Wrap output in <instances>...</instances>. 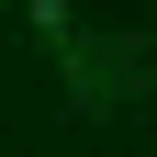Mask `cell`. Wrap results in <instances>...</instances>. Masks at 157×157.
<instances>
[{
    "mask_svg": "<svg viewBox=\"0 0 157 157\" xmlns=\"http://www.w3.org/2000/svg\"><path fill=\"white\" fill-rule=\"evenodd\" d=\"M67 101L90 112V101H135L146 90V45H124V34H67Z\"/></svg>",
    "mask_w": 157,
    "mask_h": 157,
    "instance_id": "6da1fadb",
    "label": "cell"
},
{
    "mask_svg": "<svg viewBox=\"0 0 157 157\" xmlns=\"http://www.w3.org/2000/svg\"><path fill=\"white\" fill-rule=\"evenodd\" d=\"M23 11H34V34H45V45H67V34H78V23H67V0H23Z\"/></svg>",
    "mask_w": 157,
    "mask_h": 157,
    "instance_id": "7a4b0ae2",
    "label": "cell"
}]
</instances>
